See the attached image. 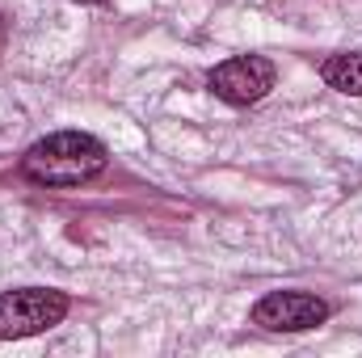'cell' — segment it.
<instances>
[{"mask_svg":"<svg viewBox=\"0 0 362 358\" xmlns=\"http://www.w3.org/2000/svg\"><path fill=\"white\" fill-rule=\"evenodd\" d=\"M68 316V295L55 287H17L0 295V342L34 337Z\"/></svg>","mask_w":362,"mask_h":358,"instance_id":"obj_2","label":"cell"},{"mask_svg":"<svg viewBox=\"0 0 362 358\" xmlns=\"http://www.w3.org/2000/svg\"><path fill=\"white\" fill-rule=\"evenodd\" d=\"M320 76L325 85L337 93H350V97H362V51H350V55H329L320 64Z\"/></svg>","mask_w":362,"mask_h":358,"instance_id":"obj_5","label":"cell"},{"mask_svg":"<svg viewBox=\"0 0 362 358\" xmlns=\"http://www.w3.org/2000/svg\"><path fill=\"white\" fill-rule=\"evenodd\" d=\"M206 85L228 105H257L274 89V64L266 55H236V59H223L219 68H211Z\"/></svg>","mask_w":362,"mask_h":358,"instance_id":"obj_3","label":"cell"},{"mask_svg":"<svg viewBox=\"0 0 362 358\" xmlns=\"http://www.w3.org/2000/svg\"><path fill=\"white\" fill-rule=\"evenodd\" d=\"M4 47H8V17L0 13V55H4Z\"/></svg>","mask_w":362,"mask_h":358,"instance_id":"obj_6","label":"cell"},{"mask_svg":"<svg viewBox=\"0 0 362 358\" xmlns=\"http://www.w3.org/2000/svg\"><path fill=\"white\" fill-rule=\"evenodd\" d=\"M110 165L105 156V144L93 139L85 131H55L47 139H38L25 156H21V173L34 185H47V190H72V185H85V181L101 178Z\"/></svg>","mask_w":362,"mask_h":358,"instance_id":"obj_1","label":"cell"},{"mask_svg":"<svg viewBox=\"0 0 362 358\" xmlns=\"http://www.w3.org/2000/svg\"><path fill=\"white\" fill-rule=\"evenodd\" d=\"M329 321V304L312 291H270L253 308V325L270 333H303Z\"/></svg>","mask_w":362,"mask_h":358,"instance_id":"obj_4","label":"cell"},{"mask_svg":"<svg viewBox=\"0 0 362 358\" xmlns=\"http://www.w3.org/2000/svg\"><path fill=\"white\" fill-rule=\"evenodd\" d=\"M81 4H105V0H81Z\"/></svg>","mask_w":362,"mask_h":358,"instance_id":"obj_7","label":"cell"}]
</instances>
